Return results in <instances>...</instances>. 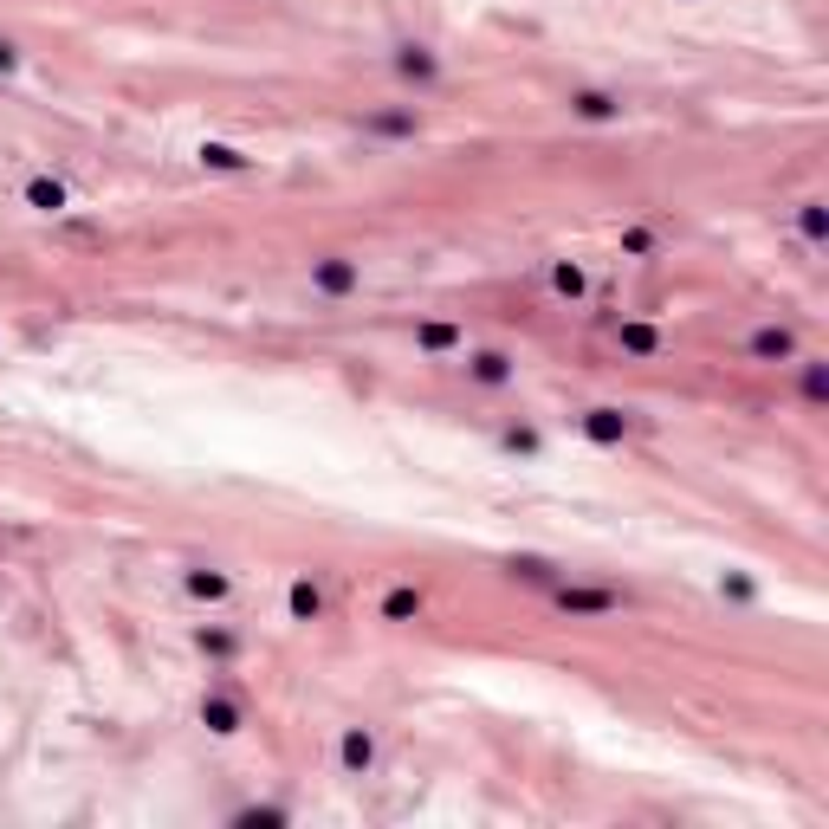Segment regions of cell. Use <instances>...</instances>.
<instances>
[{
	"label": "cell",
	"mask_w": 829,
	"mask_h": 829,
	"mask_svg": "<svg viewBox=\"0 0 829 829\" xmlns=\"http://www.w3.org/2000/svg\"><path fill=\"white\" fill-rule=\"evenodd\" d=\"M312 285H318V292H331V298H344V292H356V285H363V272H356L344 253H331V260H312Z\"/></svg>",
	"instance_id": "cell-1"
},
{
	"label": "cell",
	"mask_w": 829,
	"mask_h": 829,
	"mask_svg": "<svg viewBox=\"0 0 829 829\" xmlns=\"http://www.w3.org/2000/svg\"><path fill=\"white\" fill-rule=\"evenodd\" d=\"M558 610H570V616H610V610H622V596L616 590H558Z\"/></svg>",
	"instance_id": "cell-2"
},
{
	"label": "cell",
	"mask_w": 829,
	"mask_h": 829,
	"mask_svg": "<svg viewBox=\"0 0 829 829\" xmlns=\"http://www.w3.org/2000/svg\"><path fill=\"white\" fill-rule=\"evenodd\" d=\"M583 434L602 441V447H616V441L629 434V415H622V409H590V415H583Z\"/></svg>",
	"instance_id": "cell-3"
},
{
	"label": "cell",
	"mask_w": 829,
	"mask_h": 829,
	"mask_svg": "<svg viewBox=\"0 0 829 829\" xmlns=\"http://www.w3.org/2000/svg\"><path fill=\"white\" fill-rule=\"evenodd\" d=\"M751 356H759V363H784V356H797V337L784 324H765L759 337H751Z\"/></svg>",
	"instance_id": "cell-4"
},
{
	"label": "cell",
	"mask_w": 829,
	"mask_h": 829,
	"mask_svg": "<svg viewBox=\"0 0 829 829\" xmlns=\"http://www.w3.org/2000/svg\"><path fill=\"white\" fill-rule=\"evenodd\" d=\"M396 71H402V79H415V85H434V71H441V65H434L428 46H402V52H396Z\"/></svg>",
	"instance_id": "cell-5"
},
{
	"label": "cell",
	"mask_w": 829,
	"mask_h": 829,
	"mask_svg": "<svg viewBox=\"0 0 829 829\" xmlns=\"http://www.w3.org/2000/svg\"><path fill=\"white\" fill-rule=\"evenodd\" d=\"M570 111L590 117V123H610V117H622V98H610V91H577Z\"/></svg>",
	"instance_id": "cell-6"
},
{
	"label": "cell",
	"mask_w": 829,
	"mask_h": 829,
	"mask_svg": "<svg viewBox=\"0 0 829 829\" xmlns=\"http://www.w3.org/2000/svg\"><path fill=\"white\" fill-rule=\"evenodd\" d=\"M369 765H376V739H369V732H344V771L363 778Z\"/></svg>",
	"instance_id": "cell-7"
},
{
	"label": "cell",
	"mask_w": 829,
	"mask_h": 829,
	"mask_svg": "<svg viewBox=\"0 0 829 829\" xmlns=\"http://www.w3.org/2000/svg\"><path fill=\"white\" fill-rule=\"evenodd\" d=\"M292 616H298V622H318V616H324V596H318V583H305V577L292 583Z\"/></svg>",
	"instance_id": "cell-8"
},
{
	"label": "cell",
	"mask_w": 829,
	"mask_h": 829,
	"mask_svg": "<svg viewBox=\"0 0 829 829\" xmlns=\"http://www.w3.org/2000/svg\"><path fill=\"white\" fill-rule=\"evenodd\" d=\"M201 719H207L214 732H240V707H234V700H220V694L201 700Z\"/></svg>",
	"instance_id": "cell-9"
},
{
	"label": "cell",
	"mask_w": 829,
	"mask_h": 829,
	"mask_svg": "<svg viewBox=\"0 0 829 829\" xmlns=\"http://www.w3.org/2000/svg\"><path fill=\"white\" fill-rule=\"evenodd\" d=\"M383 616H389V622L421 616V590H389V596H383Z\"/></svg>",
	"instance_id": "cell-10"
},
{
	"label": "cell",
	"mask_w": 829,
	"mask_h": 829,
	"mask_svg": "<svg viewBox=\"0 0 829 829\" xmlns=\"http://www.w3.org/2000/svg\"><path fill=\"white\" fill-rule=\"evenodd\" d=\"M27 201H33L39 214H58V207H65V188H58V182H27Z\"/></svg>",
	"instance_id": "cell-11"
},
{
	"label": "cell",
	"mask_w": 829,
	"mask_h": 829,
	"mask_svg": "<svg viewBox=\"0 0 829 829\" xmlns=\"http://www.w3.org/2000/svg\"><path fill=\"white\" fill-rule=\"evenodd\" d=\"M616 337H622V350H635V356H654V350H661V337H654L648 324H622Z\"/></svg>",
	"instance_id": "cell-12"
},
{
	"label": "cell",
	"mask_w": 829,
	"mask_h": 829,
	"mask_svg": "<svg viewBox=\"0 0 829 829\" xmlns=\"http://www.w3.org/2000/svg\"><path fill=\"white\" fill-rule=\"evenodd\" d=\"M473 376H480V383H505L512 369H505V356H499V350H480V356H473Z\"/></svg>",
	"instance_id": "cell-13"
},
{
	"label": "cell",
	"mask_w": 829,
	"mask_h": 829,
	"mask_svg": "<svg viewBox=\"0 0 829 829\" xmlns=\"http://www.w3.org/2000/svg\"><path fill=\"white\" fill-rule=\"evenodd\" d=\"M201 163H214V169H247V156H240V149H228V143H207Z\"/></svg>",
	"instance_id": "cell-14"
},
{
	"label": "cell",
	"mask_w": 829,
	"mask_h": 829,
	"mask_svg": "<svg viewBox=\"0 0 829 829\" xmlns=\"http://www.w3.org/2000/svg\"><path fill=\"white\" fill-rule=\"evenodd\" d=\"M797 220H803V240H823V234H829V220H823V207H816V201H803V214H797Z\"/></svg>",
	"instance_id": "cell-15"
},
{
	"label": "cell",
	"mask_w": 829,
	"mask_h": 829,
	"mask_svg": "<svg viewBox=\"0 0 829 829\" xmlns=\"http://www.w3.org/2000/svg\"><path fill=\"white\" fill-rule=\"evenodd\" d=\"M803 396H810V402H823V396H829V376H823V363H810V369H803Z\"/></svg>",
	"instance_id": "cell-16"
},
{
	"label": "cell",
	"mask_w": 829,
	"mask_h": 829,
	"mask_svg": "<svg viewBox=\"0 0 829 829\" xmlns=\"http://www.w3.org/2000/svg\"><path fill=\"white\" fill-rule=\"evenodd\" d=\"M454 337H461L454 324H421V344H428V350H447V344H454Z\"/></svg>",
	"instance_id": "cell-17"
},
{
	"label": "cell",
	"mask_w": 829,
	"mask_h": 829,
	"mask_svg": "<svg viewBox=\"0 0 829 829\" xmlns=\"http://www.w3.org/2000/svg\"><path fill=\"white\" fill-rule=\"evenodd\" d=\"M188 590H195V596H228V577H207V570H195V577H188Z\"/></svg>",
	"instance_id": "cell-18"
},
{
	"label": "cell",
	"mask_w": 829,
	"mask_h": 829,
	"mask_svg": "<svg viewBox=\"0 0 829 829\" xmlns=\"http://www.w3.org/2000/svg\"><path fill=\"white\" fill-rule=\"evenodd\" d=\"M551 285H558V292H570V298H577V292H583V272H577V266H558V272H551Z\"/></svg>",
	"instance_id": "cell-19"
},
{
	"label": "cell",
	"mask_w": 829,
	"mask_h": 829,
	"mask_svg": "<svg viewBox=\"0 0 829 829\" xmlns=\"http://www.w3.org/2000/svg\"><path fill=\"white\" fill-rule=\"evenodd\" d=\"M7 65H14V46H7V39H0V71H7Z\"/></svg>",
	"instance_id": "cell-20"
}]
</instances>
